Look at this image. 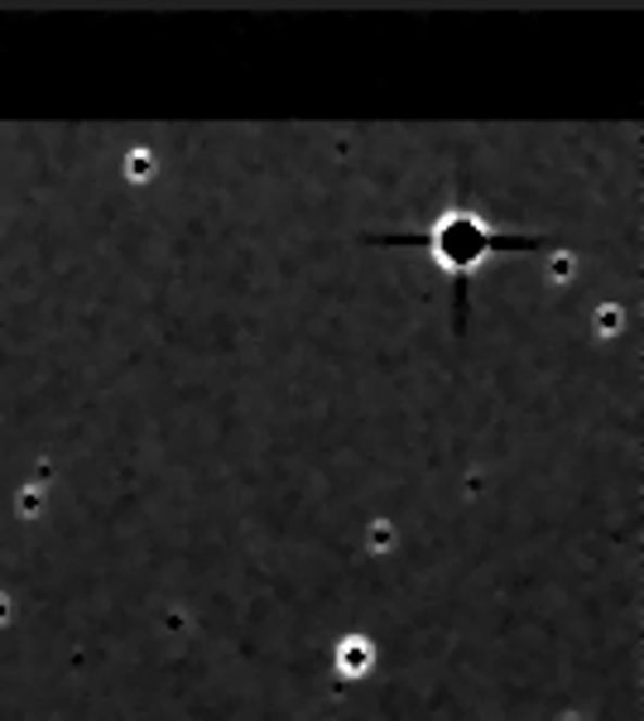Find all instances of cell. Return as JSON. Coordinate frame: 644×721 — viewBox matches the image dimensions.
<instances>
[{
    "label": "cell",
    "instance_id": "6da1fadb",
    "mask_svg": "<svg viewBox=\"0 0 644 721\" xmlns=\"http://www.w3.org/2000/svg\"><path fill=\"white\" fill-rule=\"evenodd\" d=\"M370 245H404V251L428 255L443 275L452 279V313H457V328L467 322V284L481 275L495 255L505 251H539L544 236H525V231H501L495 222H485L471 207H447L433 222L409 231H370Z\"/></svg>",
    "mask_w": 644,
    "mask_h": 721
}]
</instances>
